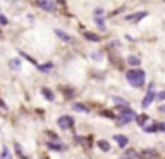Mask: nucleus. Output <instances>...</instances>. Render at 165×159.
<instances>
[{
	"label": "nucleus",
	"instance_id": "8",
	"mask_svg": "<svg viewBox=\"0 0 165 159\" xmlns=\"http://www.w3.org/2000/svg\"><path fill=\"white\" fill-rule=\"evenodd\" d=\"M148 16V12H139V13H134V15H130V16H126V20H133V22H139L142 19Z\"/></svg>",
	"mask_w": 165,
	"mask_h": 159
},
{
	"label": "nucleus",
	"instance_id": "23",
	"mask_svg": "<svg viewBox=\"0 0 165 159\" xmlns=\"http://www.w3.org/2000/svg\"><path fill=\"white\" fill-rule=\"evenodd\" d=\"M7 23H9L7 18H6L4 15H1V13H0V25H3V26H4V25H7Z\"/></svg>",
	"mask_w": 165,
	"mask_h": 159
},
{
	"label": "nucleus",
	"instance_id": "12",
	"mask_svg": "<svg viewBox=\"0 0 165 159\" xmlns=\"http://www.w3.org/2000/svg\"><path fill=\"white\" fill-rule=\"evenodd\" d=\"M113 102H114L116 105L121 106V108H129V102L124 101V99L120 98V96H113Z\"/></svg>",
	"mask_w": 165,
	"mask_h": 159
},
{
	"label": "nucleus",
	"instance_id": "29",
	"mask_svg": "<svg viewBox=\"0 0 165 159\" xmlns=\"http://www.w3.org/2000/svg\"><path fill=\"white\" fill-rule=\"evenodd\" d=\"M0 35H1V31H0Z\"/></svg>",
	"mask_w": 165,
	"mask_h": 159
},
{
	"label": "nucleus",
	"instance_id": "13",
	"mask_svg": "<svg viewBox=\"0 0 165 159\" xmlns=\"http://www.w3.org/2000/svg\"><path fill=\"white\" fill-rule=\"evenodd\" d=\"M83 36H85L88 41H92V42H98L99 41V35L94 34V32H89V31H85V32H83Z\"/></svg>",
	"mask_w": 165,
	"mask_h": 159
},
{
	"label": "nucleus",
	"instance_id": "26",
	"mask_svg": "<svg viewBox=\"0 0 165 159\" xmlns=\"http://www.w3.org/2000/svg\"><path fill=\"white\" fill-rule=\"evenodd\" d=\"M21 54H22V55H23V57H25L26 60H29V61H31L32 64H37V61H35V60H32V58H31L29 55H26V54H23V51H21Z\"/></svg>",
	"mask_w": 165,
	"mask_h": 159
},
{
	"label": "nucleus",
	"instance_id": "7",
	"mask_svg": "<svg viewBox=\"0 0 165 159\" xmlns=\"http://www.w3.org/2000/svg\"><path fill=\"white\" fill-rule=\"evenodd\" d=\"M45 144H47V147H48L50 150H54V152H62V150H65V149H66V146H65L63 143H54V141H47Z\"/></svg>",
	"mask_w": 165,
	"mask_h": 159
},
{
	"label": "nucleus",
	"instance_id": "15",
	"mask_svg": "<svg viewBox=\"0 0 165 159\" xmlns=\"http://www.w3.org/2000/svg\"><path fill=\"white\" fill-rule=\"evenodd\" d=\"M97 146H98L99 149L102 150V152H108L110 149H111V146H110V143L107 140H98V143H97Z\"/></svg>",
	"mask_w": 165,
	"mask_h": 159
},
{
	"label": "nucleus",
	"instance_id": "11",
	"mask_svg": "<svg viewBox=\"0 0 165 159\" xmlns=\"http://www.w3.org/2000/svg\"><path fill=\"white\" fill-rule=\"evenodd\" d=\"M54 32H56V35L59 36L60 39H63V41H66V42H69V41H72V39H73L69 34H66V32H65V31H62V29H56Z\"/></svg>",
	"mask_w": 165,
	"mask_h": 159
},
{
	"label": "nucleus",
	"instance_id": "25",
	"mask_svg": "<svg viewBox=\"0 0 165 159\" xmlns=\"http://www.w3.org/2000/svg\"><path fill=\"white\" fill-rule=\"evenodd\" d=\"M156 99H158V101H164V99H165V90L159 92V93L156 95Z\"/></svg>",
	"mask_w": 165,
	"mask_h": 159
},
{
	"label": "nucleus",
	"instance_id": "6",
	"mask_svg": "<svg viewBox=\"0 0 165 159\" xmlns=\"http://www.w3.org/2000/svg\"><path fill=\"white\" fill-rule=\"evenodd\" d=\"M153 99H156L155 92H153V90H148L146 96H145V98H143V101H142V106H143V108H148V106L153 102Z\"/></svg>",
	"mask_w": 165,
	"mask_h": 159
},
{
	"label": "nucleus",
	"instance_id": "21",
	"mask_svg": "<svg viewBox=\"0 0 165 159\" xmlns=\"http://www.w3.org/2000/svg\"><path fill=\"white\" fill-rule=\"evenodd\" d=\"M0 159H10V152L7 150V147H3V150L0 153Z\"/></svg>",
	"mask_w": 165,
	"mask_h": 159
},
{
	"label": "nucleus",
	"instance_id": "16",
	"mask_svg": "<svg viewBox=\"0 0 165 159\" xmlns=\"http://www.w3.org/2000/svg\"><path fill=\"white\" fill-rule=\"evenodd\" d=\"M9 66H10V69L12 70H21V60L19 58H12L10 61H9Z\"/></svg>",
	"mask_w": 165,
	"mask_h": 159
},
{
	"label": "nucleus",
	"instance_id": "20",
	"mask_svg": "<svg viewBox=\"0 0 165 159\" xmlns=\"http://www.w3.org/2000/svg\"><path fill=\"white\" fill-rule=\"evenodd\" d=\"M15 152L18 153V156H19L21 159H28L26 156H25V153L22 152V149H21V144H19V143H15Z\"/></svg>",
	"mask_w": 165,
	"mask_h": 159
},
{
	"label": "nucleus",
	"instance_id": "18",
	"mask_svg": "<svg viewBox=\"0 0 165 159\" xmlns=\"http://www.w3.org/2000/svg\"><path fill=\"white\" fill-rule=\"evenodd\" d=\"M37 67H38L40 71H50L53 69V63H51V61H47V63H44V64H38Z\"/></svg>",
	"mask_w": 165,
	"mask_h": 159
},
{
	"label": "nucleus",
	"instance_id": "30",
	"mask_svg": "<svg viewBox=\"0 0 165 159\" xmlns=\"http://www.w3.org/2000/svg\"><path fill=\"white\" fill-rule=\"evenodd\" d=\"M164 3H165V0H164Z\"/></svg>",
	"mask_w": 165,
	"mask_h": 159
},
{
	"label": "nucleus",
	"instance_id": "22",
	"mask_svg": "<svg viewBox=\"0 0 165 159\" xmlns=\"http://www.w3.org/2000/svg\"><path fill=\"white\" fill-rule=\"evenodd\" d=\"M101 115L108 117V118H117L116 115H114V112H111V111H101Z\"/></svg>",
	"mask_w": 165,
	"mask_h": 159
},
{
	"label": "nucleus",
	"instance_id": "1",
	"mask_svg": "<svg viewBox=\"0 0 165 159\" xmlns=\"http://www.w3.org/2000/svg\"><path fill=\"white\" fill-rule=\"evenodd\" d=\"M126 79L133 88H142L146 80V73L142 69H133L126 73Z\"/></svg>",
	"mask_w": 165,
	"mask_h": 159
},
{
	"label": "nucleus",
	"instance_id": "14",
	"mask_svg": "<svg viewBox=\"0 0 165 159\" xmlns=\"http://www.w3.org/2000/svg\"><path fill=\"white\" fill-rule=\"evenodd\" d=\"M73 109L78 111V112H89L88 106L83 105L82 102H75V104H73Z\"/></svg>",
	"mask_w": 165,
	"mask_h": 159
},
{
	"label": "nucleus",
	"instance_id": "4",
	"mask_svg": "<svg viewBox=\"0 0 165 159\" xmlns=\"http://www.w3.org/2000/svg\"><path fill=\"white\" fill-rule=\"evenodd\" d=\"M57 124H59L60 128L67 130V128H70L73 125V117H70V115H62V117H59Z\"/></svg>",
	"mask_w": 165,
	"mask_h": 159
},
{
	"label": "nucleus",
	"instance_id": "17",
	"mask_svg": "<svg viewBox=\"0 0 165 159\" xmlns=\"http://www.w3.org/2000/svg\"><path fill=\"white\" fill-rule=\"evenodd\" d=\"M127 63L130 66H140V58L137 55H129L127 57Z\"/></svg>",
	"mask_w": 165,
	"mask_h": 159
},
{
	"label": "nucleus",
	"instance_id": "2",
	"mask_svg": "<svg viewBox=\"0 0 165 159\" xmlns=\"http://www.w3.org/2000/svg\"><path fill=\"white\" fill-rule=\"evenodd\" d=\"M136 117V112L133 111L132 108H120V114L117 117V125H124L129 124L133 118Z\"/></svg>",
	"mask_w": 165,
	"mask_h": 159
},
{
	"label": "nucleus",
	"instance_id": "9",
	"mask_svg": "<svg viewBox=\"0 0 165 159\" xmlns=\"http://www.w3.org/2000/svg\"><path fill=\"white\" fill-rule=\"evenodd\" d=\"M114 140L118 143L120 147H126L129 144V139L126 136H123V134H114Z\"/></svg>",
	"mask_w": 165,
	"mask_h": 159
},
{
	"label": "nucleus",
	"instance_id": "10",
	"mask_svg": "<svg viewBox=\"0 0 165 159\" xmlns=\"http://www.w3.org/2000/svg\"><path fill=\"white\" fill-rule=\"evenodd\" d=\"M41 93H43V96L47 99V101H54V93H53V90L51 89H48V88H43L41 89Z\"/></svg>",
	"mask_w": 165,
	"mask_h": 159
},
{
	"label": "nucleus",
	"instance_id": "27",
	"mask_svg": "<svg viewBox=\"0 0 165 159\" xmlns=\"http://www.w3.org/2000/svg\"><path fill=\"white\" fill-rule=\"evenodd\" d=\"M57 3L62 4V6H66V0H57Z\"/></svg>",
	"mask_w": 165,
	"mask_h": 159
},
{
	"label": "nucleus",
	"instance_id": "28",
	"mask_svg": "<svg viewBox=\"0 0 165 159\" xmlns=\"http://www.w3.org/2000/svg\"><path fill=\"white\" fill-rule=\"evenodd\" d=\"M158 109H159V112H165V105H161Z\"/></svg>",
	"mask_w": 165,
	"mask_h": 159
},
{
	"label": "nucleus",
	"instance_id": "19",
	"mask_svg": "<svg viewBox=\"0 0 165 159\" xmlns=\"http://www.w3.org/2000/svg\"><path fill=\"white\" fill-rule=\"evenodd\" d=\"M148 120H149L148 114H140V115L137 117V124H139V125H142V127H145V124H146Z\"/></svg>",
	"mask_w": 165,
	"mask_h": 159
},
{
	"label": "nucleus",
	"instance_id": "3",
	"mask_svg": "<svg viewBox=\"0 0 165 159\" xmlns=\"http://www.w3.org/2000/svg\"><path fill=\"white\" fill-rule=\"evenodd\" d=\"M35 4L45 12H54L57 9V4L53 0H35Z\"/></svg>",
	"mask_w": 165,
	"mask_h": 159
},
{
	"label": "nucleus",
	"instance_id": "5",
	"mask_svg": "<svg viewBox=\"0 0 165 159\" xmlns=\"http://www.w3.org/2000/svg\"><path fill=\"white\" fill-rule=\"evenodd\" d=\"M140 159H156L158 158V152L155 149H142L139 153Z\"/></svg>",
	"mask_w": 165,
	"mask_h": 159
},
{
	"label": "nucleus",
	"instance_id": "24",
	"mask_svg": "<svg viewBox=\"0 0 165 159\" xmlns=\"http://www.w3.org/2000/svg\"><path fill=\"white\" fill-rule=\"evenodd\" d=\"M47 134H48L51 139H54V140H57V141L60 140V139H59V136H57V134H56L54 131H47Z\"/></svg>",
	"mask_w": 165,
	"mask_h": 159
}]
</instances>
